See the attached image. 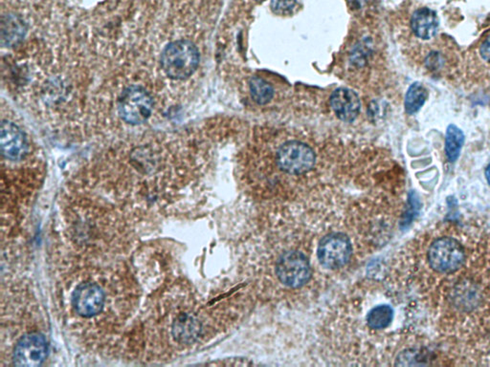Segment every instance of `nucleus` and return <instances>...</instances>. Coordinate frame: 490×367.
Returning a JSON list of instances; mask_svg holds the SVG:
<instances>
[{
	"label": "nucleus",
	"instance_id": "obj_5",
	"mask_svg": "<svg viewBox=\"0 0 490 367\" xmlns=\"http://www.w3.org/2000/svg\"><path fill=\"white\" fill-rule=\"evenodd\" d=\"M279 280L291 288L305 285L310 277V264L301 251H289L284 253L276 265Z\"/></svg>",
	"mask_w": 490,
	"mask_h": 367
},
{
	"label": "nucleus",
	"instance_id": "obj_6",
	"mask_svg": "<svg viewBox=\"0 0 490 367\" xmlns=\"http://www.w3.org/2000/svg\"><path fill=\"white\" fill-rule=\"evenodd\" d=\"M352 254V246L346 235L331 233L319 243L317 258L328 269H338L345 266Z\"/></svg>",
	"mask_w": 490,
	"mask_h": 367
},
{
	"label": "nucleus",
	"instance_id": "obj_15",
	"mask_svg": "<svg viewBox=\"0 0 490 367\" xmlns=\"http://www.w3.org/2000/svg\"><path fill=\"white\" fill-rule=\"evenodd\" d=\"M428 97V92L421 83H413L408 89L405 97V110L408 114H413L418 112L425 103Z\"/></svg>",
	"mask_w": 490,
	"mask_h": 367
},
{
	"label": "nucleus",
	"instance_id": "obj_20",
	"mask_svg": "<svg viewBox=\"0 0 490 367\" xmlns=\"http://www.w3.org/2000/svg\"><path fill=\"white\" fill-rule=\"evenodd\" d=\"M486 176L487 182H489V184L490 185V164L489 165V167H486Z\"/></svg>",
	"mask_w": 490,
	"mask_h": 367
},
{
	"label": "nucleus",
	"instance_id": "obj_18",
	"mask_svg": "<svg viewBox=\"0 0 490 367\" xmlns=\"http://www.w3.org/2000/svg\"><path fill=\"white\" fill-rule=\"evenodd\" d=\"M297 0H274L272 4L273 11L277 14H287L291 12L296 5Z\"/></svg>",
	"mask_w": 490,
	"mask_h": 367
},
{
	"label": "nucleus",
	"instance_id": "obj_4",
	"mask_svg": "<svg viewBox=\"0 0 490 367\" xmlns=\"http://www.w3.org/2000/svg\"><path fill=\"white\" fill-rule=\"evenodd\" d=\"M276 160L279 167L284 172L300 175L314 167L316 157L312 149L305 144L291 141L279 148Z\"/></svg>",
	"mask_w": 490,
	"mask_h": 367
},
{
	"label": "nucleus",
	"instance_id": "obj_1",
	"mask_svg": "<svg viewBox=\"0 0 490 367\" xmlns=\"http://www.w3.org/2000/svg\"><path fill=\"white\" fill-rule=\"evenodd\" d=\"M416 250L413 285L429 328L460 352L489 354V233L446 221L428 230Z\"/></svg>",
	"mask_w": 490,
	"mask_h": 367
},
{
	"label": "nucleus",
	"instance_id": "obj_13",
	"mask_svg": "<svg viewBox=\"0 0 490 367\" xmlns=\"http://www.w3.org/2000/svg\"><path fill=\"white\" fill-rule=\"evenodd\" d=\"M199 322L191 314H179L173 321L172 334L178 342L192 343L199 337Z\"/></svg>",
	"mask_w": 490,
	"mask_h": 367
},
{
	"label": "nucleus",
	"instance_id": "obj_10",
	"mask_svg": "<svg viewBox=\"0 0 490 367\" xmlns=\"http://www.w3.org/2000/svg\"><path fill=\"white\" fill-rule=\"evenodd\" d=\"M2 153L9 161H20L28 152V141L21 128L10 120H2Z\"/></svg>",
	"mask_w": 490,
	"mask_h": 367
},
{
	"label": "nucleus",
	"instance_id": "obj_3",
	"mask_svg": "<svg viewBox=\"0 0 490 367\" xmlns=\"http://www.w3.org/2000/svg\"><path fill=\"white\" fill-rule=\"evenodd\" d=\"M117 110L126 124L141 125L151 117L154 99L144 86L134 83L124 88L118 96Z\"/></svg>",
	"mask_w": 490,
	"mask_h": 367
},
{
	"label": "nucleus",
	"instance_id": "obj_9",
	"mask_svg": "<svg viewBox=\"0 0 490 367\" xmlns=\"http://www.w3.org/2000/svg\"><path fill=\"white\" fill-rule=\"evenodd\" d=\"M72 305L83 318L97 316L105 306L104 291L96 283H81L73 292Z\"/></svg>",
	"mask_w": 490,
	"mask_h": 367
},
{
	"label": "nucleus",
	"instance_id": "obj_12",
	"mask_svg": "<svg viewBox=\"0 0 490 367\" xmlns=\"http://www.w3.org/2000/svg\"><path fill=\"white\" fill-rule=\"evenodd\" d=\"M439 29V18L437 13L429 8H421L411 18V30L421 41H431L436 38Z\"/></svg>",
	"mask_w": 490,
	"mask_h": 367
},
{
	"label": "nucleus",
	"instance_id": "obj_11",
	"mask_svg": "<svg viewBox=\"0 0 490 367\" xmlns=\"http://www.w3.org/2000/svg\"><path fill=\"white\" fill-rule=\"evenodd\" d=\"M331 106L334 113L344 122H352L360 111V99L355 92L347 88H339L333 92Z\"/></svg>",
	"mask_w": 490,
	"mask_h": 367
},
{
	"label": "nucleus",
	"instance_id": "obj_19",
	"mask_svg": "<svg viewBox=\"0 0 490 367\" xmlns=\"http://www.w3.org/2000/svg\"><path fill=\"white\" fill-rule=\"evenodd\" d=\"M366 1L367 0H349L350 6L355 8V9H360V8L364 6Z\"/></svg>",
	"mask_w": 490,
	"mask_h": 367
},
{
	"label": "nucleus",
	"instance_id": "obj_16",
	"mask_svg": "<svg viewBox=\"0 0 490 367\" xmlns=\"http://www.w3.org/2000/svg\"><path fill=\"white\" fill-rule=\"evenodd\" d=\"M394 318V311L388 305L376 306L369 313L367 321L373 329H384L388 327Z\"/></svg>",
	"mask_w": 490,
	"mask_h": 367
},
{
	"label": "nucleus",
	"instance_id": "obj_2",
	"mask_svg": "<svg viewBox=\"0 0 490 367\" xmlns=\"http://www.w3.org/2000/svg\"><path fill=\"white\" fill-rule=\"evenodd\" d=\"M160 64L163 72L171 80H186L199 67V49L189 39H176L163 50Z\"/></svg>",
	"mask_w": 490,
	"mask_h": 367
},
{
	"label": "nucleus",
	"instance_id": "obj_14",
	"mask_svg": "<svg viewBox=\"0 0 490 367\" xmlns=\"http://www.w3.org/2000/svg\"><path fill=\"white\" fill-rule=\"evenodd\" d=\"M465 141L463 131L454 125H449L445 136V153L450 162H455L460 155Z\"/></svg>",
	"mask_w": 490,
	"mask_h": 367
},
{
	"label": "nucleus",
	"instance_id": "obj_7",
	"mask_svg": "<svg viewBox=\"0 0 490 367\" xmlns=\"http://www.w3.org/2000/svg\"><path fill=\"white\" fill-rule=\"evenodd\" d=\"M48 345L44 335L28 333L15 345L13 361L18 366H39L46 361Z\"/></svg>",
	"mask_w": 490,
	"mask_h": 367
},
{
	"label": "nucleus",
	"instance_id": "obj_17",
	"mask_svg": "<svg viewBox=\"0 0 490 367\" xmlns=\"http://www.w3.org/2000/svg\"><path fill=\"white\" fill-rule=\"evenodd\" d=\"M250 94L256 103L266 104L273 98V88L270 83L259 77H254L250 81Z\"/></svg>",
	"mask_w": 490,
	"mask_h": 367
},
{
	"label": "nucleus",
	"instance_id": "obj_8",
	"mask_svg": "<svg viewBox=\"0 0 490 367\" xmlns=\"http://www.w3.org/2000/svg\"><path fill=\"white\" fill-rule=\"evenodd\" d=\"M466 78L475 80L479 85L490 83V32L486 34L471 49L466 59Z\"/></svg>",
	"mask_w": 490,
	"mask_h": 367
}]
</instances>
